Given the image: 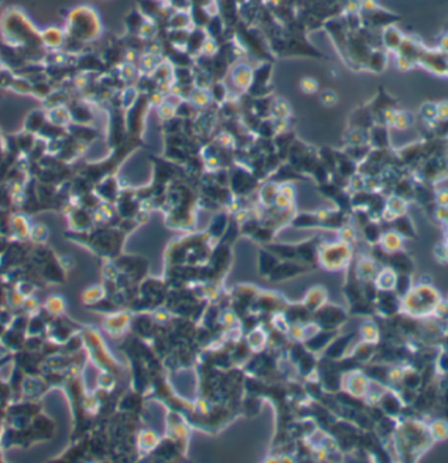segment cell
<instances>
[{"label":"cell","mask_w":448,"mask_h":463,"mask_svg":"<svg viewBox=\"0 0 448 463\" xmlns=\"http://www.w3.org/2000/svg\"><path fill=\"white\" fill-rule=\"evenodd\" d=\"M402 42H404V40H402V36H401L398 30L392 28L388 29V32H385V45H387L391 50L400 49Z\"/></svg>","instance_id":"cell-11"},{"label":"cell","mask_w":448,"mask_h":463,"mask_svg":"<svg viewBox=\"0 0 448 463\" xmlns=\"http://www.w3.org/2000/svg\"></svg>","instance_id":"cell-18"},{"label":"cell","mask_w":448,"mask_h":463,"mask_svg":"<svg viewBox=\"0 0 448 463\" xmlns=\"http://www.w3.org/2000/svg\"><path fill=\"white\" fill-rule=\"evenodd\" d=\"M392 442L395 453L402 461H416L427 451L434 441L428 423L418 419H405L397 423Z\"/></svg>","instance_id":"cell-1"},{"label":"cell","mask_w":448,"mask_h":463,"mask_svg":"<svg viewBox=\"0 0 448 463\" xmlns=\"http://www.w3.org/2000/svg\"><path fill=\"white\" fill-rule=\"evenodd\" d=\"M406 201L400 196H392L389 197L388 201H387V204H385V208L388 209L389 212H392L393 214L396 217L400 216H405V212H406Z\"/></svg>","instance_id":"cell-8"},{"label":"cell","mask_w":448,"mask_h":463,"mask_svg":"<svg viewBox=\"0 0 448 463\" xmlns=\"http://www.w3.org/2000/svg\"><path fill=\"white\" fill-rule=\"evenodd\" d=\"M392 223L396 224V228H395V230H396L400 235L406 236V235H413V234H414V228H413L410 220H409L406 217H404V216L397 217L396 219L393 220Z\"/></svg>","instance_id":"cell-10"},{"label":"cell","mask_w":448,"mask_h":463,"mask_svg":"<svg viewBox=\"0 0 448 463\" xmlns=\"http://www.w3.org/2000/svg\"><path fill=\"white\" fill-rule=\"evenodd\" d=\"M412 124H413V117L410 113H405V112L397 113L396 121H395L393 128L398 129V130H404V129H408Z\"/></svg>","instance_id":"cell-13"},{"label":"cell","mask_w":448,"mask_h":463,"mask_svg":"<svg viewBox=\"0 0 448 463\" xmlns=\"http://www.w3.org/2000/svg\"><path fill=\"white\" fill-rule=\"evenodd\" d=\"M397 273L392 268H384L375 277V286L380 292H393L396 285Z\"/></svg>","instance_id":"cell-5"},{"label":"cell","mask_w":448,"mask_h":463,"mask_svg":"<svg viewBox=\"0 0 448 463\" xmlns=\"http://www.w3.org/2000/svg\"><path fill=\"white\" fill-rule=\"evenodd\" d=\"M438 322H447L448 320V300H440L431 314Z\"/></svg>","instance_id":"cell-12"},{"label":"cell","mask_w":448,"mask_h":463,"mask_svg":"<svg viewBox=\"0 0 448 463\" xmlns=\"http://www.w3.org/2000/svg\"><path fill=\"white\" fill-rule=\"evenodd\" d=\"M380 245L387 253L401 251L404 245V236L400 235L396 230L385 231L380 236Z\"/></svg>","instance_id":"cell-4"},{"label":"cell","mask_w":448,"mask_h":463,"mask_svg":"<svg viewBox=\"0 0 448 463\" xmlns=\"http://www.w3.org/2000/svg\"><path fill=\"white\" fill-rule=\"evenodd\" d=\"M421 116L423 117V120L431 122V121H438V110L436 105L434 104H424L421 109Z\"/></svg>","instance_id":"cell-14"},{"label":"cell","mask_w":448,"mask_h":463,"mask_svg":"<svg viewBox=\"0 0 448 463\" xmlns=\"http://www.w3.org/2000/svg\"><path fill=\"white\" fill-rule=\"evenodd\" d=\"M430 435L434 442L446 441L448 438V423L444 420L435 419L428 423Z\"/></svg>","instance_id":"cell-7"},{"label":"cell","mask_w":448,"mask_h":463,"mask_svg":"<svg viewBox=\"0 0 448 463\" xmlns=\"http://www.w3.org/2000/svg\"><path fill=\"white\" fill-rule=\"evenodd\" d=\"M438 121H448V103H440L436 105Z\"/></svg>","instance_id":"cell-15"},{"label":"cell","mask_w":448,"mask_h":463,"mask_svg":"<svg viewBox=\"0 0 448 463\" xmlns=\"http://www.w3.org/2000/svg\"><path fill=\"white\" fill-rule=\"evenodd\" d=\"M447 75H448V71H447Z\"/></svg>","instance_id":"cell-17"},{"label":"cell","mask_w":448,"mask_h":463,"mask_svg":"<svg viewBox=\"0 0 448 463\" xmlns=\"http://www.w3.org/2000/svg\"><path fill=\"white\" fill-rule=\"evenodd\" d=\"M447 168H448V162H447Z\"/></svg>","instance_id":"cell-16"},{"label":"cell","mask_w":448,"mask_h":463,"mask_svg":"<svg viewBox=\"0 0 448 463\" xmlns=\"http://www.w3.org/2000/svg\"><path fill=\"white\" fill-rule=\"evenodd\" d=\"M412 288L413 281L410 274H397L396 285H395V289H393V292H395L397 297L402 298Z\"/></svg>","instance_id":"cell-9"},{"label":"cell","mask_w":448,"mask_h":463,"mask_svg":"<svg viewBox=\"0 0 448 463\" xmlns=\"http://www.w3.org/2000/svg\"><path fill=\"white\" fill-rule=\"evenodd\" d=\"M440 300V293L431 284L413 285V288L401 298V311L416 319L427 318Z\"/></svg>","instance_id":"cell-2"},{"label":"cell","mask_w":448,"mask_h":463,"mask_svg":"<svg viewBox=\"0 0 448 463\" xmlns=\"http://www.w3.org/2000/svg\"><path fill=\"white\" fill-rule=\"evenodd\" d=\"M389 264H391L389 268H392L397 274H410L412 272V261L401 251L389 253Z\"/></svg>","instance_id":"cell-6"},{"label":"cell","mask_w":448,"mask_h":463,"mask_svg":"<svg viewBox=\"0 0 448 463\" xmlns=\"http://www.w3.org/2000/svg\"><path fill=\"white\" fill-rule=\"evenodd\" d=\"M420 62L428 71L436 75H447L448 71V54L444 52H426L422 53Z\"/></svg>","instance_id":"cell-3"}]
</instances>
